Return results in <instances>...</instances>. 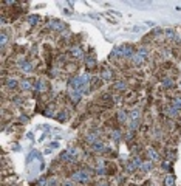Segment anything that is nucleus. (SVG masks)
<instances>
[{"mask_svg":"<svg viewBox=\"0 0 181 186\" xmlns=\"http://www.w3.org/2000/svg\"><path fill=\"white\" fill-rule=\"evenodd\" d=\"M92 147H93V151H94V152H98V151H104V149H105L104 143H102V141H99V140H98L96 143H93V144H92Z\"/></svg>","mask_w":181,"mask_h":186,"instance_id":"nucleus-11","label":"nucleus"},{"mask_svg":"<svg viewBox=\"0 0 181 186\" xmlns=\"http://www.w3.org/2000/svg\"><path fill=\"white\" fill-rule=\"evenodd\" d=\"M6 42H8V36H6V31L2 33V48L6 47Z\"/></svg>","mask_w":181,"mask_h":186,"instance_id":"nucleus-14","label":"nucleus"},{"mask_svg":"<svg viewBox=\"0 0 181 186\" xmlns=\"http://www.w3.org/2000/svg\"><path fill=\"white\" fill-rule=\"evenodd\" d=\"M39 19H40L39 16H30L28 19H26V24L31 25V26H34V25H37V24H39Z\"/></svg>","mask_w":181,"mask_h":186,"instance_id":"nucleus-8","label":"nucleus"},{"mask_svg":"<svg viewBox=\"0 0 181 186\" xmlns=\"http://www.w3.org/2000/svg\"><path fill=\"white\" fill-rule=\"evenodd\" d=\"M118 121H119V122H127L129 121V113L124 112L123 109H121V110L118 112Z\"/></svg>","mask_w":181,"mask_h":186,"instance_id":"nucleus-7","label":"nucleus"},{"mask_svg":"<svg viewBox=\"0 0 181 186\" xmlns=\"http://www.w3.org/2000/svg\"><path fill=\"white\" fill-rule=\"evenodd\" d=\"M147 155H149V158H150V161H155V160H158V155H160V154L150 146V147H147Z\"/></svg>","mask_w":181,"mask_h":186,"instance_id":"nucleus-6","label":"nucleus"},{"mask_svg":"<svg viewBox=\"0 0 181 186\" xmlns=\"http://www.w3.org/2000/svg\"><path fill=\"white\" fill-rule=\"evenodd\" d=\"M57 120H59V121H65V120H67V113H65V112L57 113Z\"/></svg>","mask_w":181,"mask_h":186,"instance_id":"nucleus-15","label":"nucleus"},{"mask_svg":"<svg viewBox=\"0 0 181 186\" xmlns=\"http://www.w3.org/2000/svg\"><path fill=\"white\" fill-rule=\"evenodd\" d=\"M85 65H87V68L93 70L94 67H96V61H94V57H87V62H85Z\"/></svg>","mask_w":181,"mask_h":186,"instance_id":"nucleus-13","label":"nucleus"},{"mask_svg":"<svg viewBox=\"0 0 181 186\" xmlns=\"http://www.w3.org/2000/svg\"><path fill=\"white\" fill-rule=\"evenodd\" d=\"M19 87H20L22 90H33V89H34V82H33L31 79H23V81H20Z\"/></svg>","mask_w":181,"mask_h":186,"instance_id":"nucleus-1","label":"nucleus"},{"mask_svg":"<svg viewBox=\"0 0 181 186\" xmlns=\"http://www.w3.org/2000/svg\"><path fill=\"white\" fill-rule=\"evenodd\" d=\"M175 85V81L172 79V78H164V79H161V87L162 89H172Z\"/></svg>","mask_w":181,"mask_h":186,"instance_id":"nucleus-4","label":"nucleus"},{"mask_svg":"<svg viewBox=\"0 0 181 186\" xmlns=\"http://www.w3.org/2000/svg\"><path fill=\"white\" fill-rule=\"evenodd\" d=\"M125 87H127V82H125L124 79H121L119 82L113 84V89H116V90H125Z\"/></svg>","mask_w":181,"mask_h":186,"instance_id":"nucleus-10","label":"nucleus"},{"mask_svg":"<svg viewBox=\"0 0 181 186\" xmlns=\"http://www.w3.org/2000/svg\"><path fill=\"white\" fill-rule=\"evenodd\" d=\"M71 56L76 57V59H79V57H82V56H84V51L81 50V47H78V45H76V47L71 48Z\"/></svg>","mask_w":181,"mask_h":186,"instance_id":"nucleus-5","label":"nucleus"},{"mask_svg":"<svg viewBox=\"0 0 181 186\" xmlns=\"http://www.w3.org/2000/svg\"><path fill=\"white\" fill-rule=\"evenodd\" d=\"M3 84H5V87H8L10 90H12V89H17L19 87V81L17 79H14V78H10V79H6V81H3Z\"/></svg>","mask_w":181,"mask_h":186,"instance_id":"nucleus-2","label":"nucleus"},{"mask_svg":"<svg viewBox=\"0 0 181 186\" xmlns=\"http://www.w3.org/2000/svg\"><path fill=\"white\" fill-rule=\"evenodd\" d=\"M141 169L144 172H147V171H152L153 169V163L149 160V161H142V166H141Z\"/></svg>","mask_w":181,"mask_h":186,"instance_id":"nucleus-12","label":"nucleus"},{"mask_svg":"<svg viewBox=\"0 0 181 186\" xmlns=\"http://www.w3.org/2000/svg\"><path fill=\"white\" fill-rule=\"evenodd\" d=\"M99 78H101L102 81H113V73H111V70H108V68L102 70Z\"/></svg>","mask_w":181,"mask_h":186,"instance_id":"nucleus-3","label":"nucleus"},{"mask_svg":"<svg viewBox=\"0 0 181 186\" xmlns=\"http://www.w3.org/2000/svg\"><path fill=\"white\" fill-rule=\"evenodd\" d=\"M62 186H74V183H73V181H70V180H67V181L62 183Z\"/></svg>","mask_w":181,"mask_h":186,"instance_id":"nucleus-16","label":"nucleus"},{"mask_svg":"<svg viewBox=\"0 0 181 186\" xmlns=\"http://www.w3.org/2000/svg\"><path fill=\"white\" fill-rule=\"evenodd\" d=\"M175 185V177L169 174V175H166V178H164V186H173Z\"/></svg>","mask_w":181,"mask_h":186,"instance_id":"nucleus-9","label":"nucleus"}]
</instances>
